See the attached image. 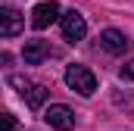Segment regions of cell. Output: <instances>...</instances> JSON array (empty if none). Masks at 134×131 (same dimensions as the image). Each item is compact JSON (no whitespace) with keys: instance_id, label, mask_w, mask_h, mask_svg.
Listing matches in <instances>:
<instances>
[{"instance_id":"1","label":"cell","mask_w":134,"mask_h":131,"mask_svg":"<svg viewBox=\"0 0 134 131\" xmlns=\"http://www.w3.org/2000/svg\"><path fill=\"white\" fill-rule=\"evenodd\" d=\"M66 84L72 88V91H78L81 97H91V94L97 91V75H94L87 66L72 63V66L66 69Z\"/></svg>"},{"instance_id":"2","label":"cell","mask_w":134,"mask_h":131,"mask_svg":"<svg viewBox=\"0 0 134 131\" xmlns=\"http://www.w3.org/2000/svg\"><path fill=\"white\" fill-rule=\"evenodd\" d=\"M59 28H63V37L75 44V41H84L87 22H84V16L78 9H69V13H63V19H59Z\"/></svg>"},{"instance_id":"3","label":"cell","mask_w":134,"mask_h":131,"mask_svg":"<svg viewBox=\"0 0 134 131\" xmlns=\"http://www.w3.org/2000/svg\"><path fill=\"white\" fill-rule=\"evenodd\" d=\"M44 119H47L50 128H56V131H72V128H75V112L69 109L66 103H53V106H47Z\"/></svg>"},{"instance_id":"4","label":"cell","mask_w":134,"mask_h":131,"mask_svg":"<svg viewBox=\"0 0 134 131\" xmlns=\"http://www.w3.org/2000/svg\"><path fill=\"white\" fill-rule=\"evenodd\" d=\"M56 19H63L59 16V3L56 0H44V3H37L31 9V25L41 31V28H47V25H53Z\"/></svg>"},{"instance_id":"5","label":"cell","mask_w":134,"mask_h":131,"mask_svg":"<svg viewBox=\"0 0 134 131\" xmlns=\"http://www.w3.org/2000/svg\"><path fill=\"white\" fill-rule=\"evenodd\" d=\"M100 47L106 53H112V56H122V53L131 50V41L125 37V31H119V28H106L100 34Z\"/></svg>"},{"instance_id":"6","label":"cell","mask_w":134,"mask_h":131,"mask_svg":"<svg viewBox=\"0 0 134 131\" xmlns=\"http://www.w3.org/2000/svg\"><path fill=\"white\" fill-rule=\"evenodd\" d=\"M25 28V16L13 6H0V34L3 37H16Z\"/></svg>"},{"instance_id":"7","label":"cell","mask_w":134,"mask_h":131,"mask_svg":"<svg viewBox=\"0 0 134 131\" xmlns=\"http://www.w3.org/2000/svg\"><path fill=\"white\" fill-rule=\"evenodd\" d=\"M22 56H25V63H28V66H41L47 56H50V44H47V41H25Z\"/></svg>"},{"instance_id":"8","label":"cell","mask_w":134,"mask_h":131,"mask_svg":"<svg viewBox=\"0 0 134 131\" xmlns=\"http://www.w3.org/2000/svg\"><path fill=\"white\" fill-rule=\"evenodd\" d=\"M44 100H47V88H44V84H31V91L25 94V103H28L31 109H41Z\"/></svg>"},{"instance_id":"9","label":"cell","mask_w":134,"mask_h":131,"mask_svg":"<svg viewBox=\"0 0 134 131\" xmlns=\"http://www.w3.org/2000/svg\"><path fill=\"white\" fill-rule=\"evenodd\" d=\"M9 84H13V88H16V91L22 94V97H25V94L31 91V81H28V78H22V75H9Z\"/></svg>"},{"instance_id":"10","label":"cell","mask_w":134,"mask_h":131,"mask_svg":"<svg viewBox=\"0 0 134 131\" xmlns=\"http://www.w3.org/2000/svg\"><path fill=\"white\" fill-rule=\"evenodd\" d=\"M3 131H19V122H16V116H3Z\"/></svg>"},{"instance_id":"11","label":"cell","mask_w":134,"mask_h":131,"mask_svg":"<svg viewBox=\"0 0 134 131\" xmlns=\"http://www.w3.org/2000/svg\"><path fill=\"white\" fill-rule=\"evenodd\" d=\"M122 78L125 81H134V59H128V63L122 66Z\"/></svg>"}]
</instances>
